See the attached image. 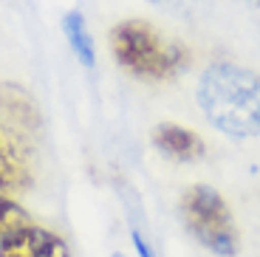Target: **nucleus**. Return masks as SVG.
I'll list each match as a JSON object with an SVG mask.
<instances>
[{"instance_id":"9b49d317","label":"nucleus","mask_w":260,"mask_h":257,"mask_svg":"<svg viewBox=\"0 0 260 257\" xmlns=\"http://www.w3.org/2000/svg\"><path fill=\"white\" fill-rule=\"evenodd\" d=\"M133 246H136L139 257H153V251H150V246L144 243V238L139 235V232H133Z\"/></svg>"},{"instance_id":"f03ea898","label":"nucleus","mask_w":260,"mask_h":257,"mask_svg":"<svg viewBox=\"0 0 260 257\" xmlns=\"http://www.w3.org/2000/svg\"><path fill=\"white\" fill-rule=\"evenodd\" d=\"M111 51L119 68L139 79H173L187 68V51L176 43H167L150 23L124 20L111 31Z\"/></svg>"},{"instance_id":"6e6552de","label":"nucleus","mask_w":260,"mask_h":257,"mask_svg":"<svg viewBox=\"0 0 260 257\" xmlns=\"http://www.w3.org/2000/svg\"><path fill=\"white\" fill-rule=\"evenodd\" d=\"M31 186V175L9 147L0 150V192H20Z\"/></svg>"},{"instance_id":"7ed1b4c3","label":"nucleus","mask_w":260,"mask_h":257,"mask_svg":"<svg viewBox=\"0 0 260 257\" xmlns=\"http://www.w3.org/2000/svg\"><path fill=\"white\" fill-rule=\"evenodd\" d=\"M181 220L204 249L218 257L238 254V229L232 212L218 189L207 184H192L181 195Z\"/></svg>"},{"instance_id":"423d86ee","label":"nucleus","mask_w":260,"mask_h":257,"mask_svg":"<svg viewBox=\"0 0 260 257\" xmlns=\"http://www.w3.org/2000/svg\"><path fill=\"white\" fill-rule=\"evenodd\" d=\"M0 116L3 122L23 130H34L40 124V113L31 93L14 82H0Z\"/></svg>"},{"instance_id":"f257e3e1","label":"nucleus","mask_w":260,"mask_h":257,"mask_svg":"<svg viewBox=\"0 0 260 257\" xmlns=\"http://www.w3.org/2000/svg\"><path fill=\"white\" fill-rule=\"evenodd\" d=\"M204 116L229 139L260 136V79L232 62H215L198 82Z\"/></svg>"},{"instance_id":"f8f14e48","label":"nucleus","mask_w":260,"mask_h":257,"mask_svg":"<svg viewBox=\"0 0 260 257\" xmlns=\"http://www.w3.org/2000/svg\"><path fill=\"white\" fill-rule=\"evenodd\" d=\"M238 3H246V6H254V9H260V0H238Z\"/></svg>"},{"instance_id":"ddd939ff","label":"nucleus","mask_w":260,"mask_h":257,"mask_svg":"<svg viewBox=\"0 0 260 257\" xmlns=\"http://www.w3.org/2000/svg\"><path fill=\"white\" fill-rule=\"evenodd\" d=\"M3 147H6V142H3V139H0V150H3Z\"/></svg>"},{"instance_id":"9d476101","label":"nucleus","mask_w":260,"mask_h":257,"mask_svg":"<svg viewBox=\"0 0 260 257\" xmlns=\"http://www.w3.org/2000/svg\"><path fill=\"white\" fill-rule=\"evenodd\" d=\"M158 9H167V12L178 14V17H192V14L204 12L207 9V0H147Z\"/></svg>"},{"instance_id":"1a4fd4ad","label":"nucleus","mask_w":260,"mask_h":257,"mask_svg":"<svg viewBox=\"0 0 260 257\" xmlns=\"http://www.w3.org/2000/svg\"><path fill=\"white\" fill-rule=\"evenodd\" d=\"M28 223V212L17 201H12L9 195H0V238H6L9 232L20 229Z\"/></svg>"},{"instance_id":"20e7f679","label":"nucleus","mask_w":260,"mask_h":257,"mask_svg":"<svg viewBox=\"0 0 260 257\" xmlns=\"http://www.w3.org/2000/svg\"><path fill=\"white\" fill-rule=\"evenodd\" d=\"M0 257H71V249L59 235L26 223L0 238Z\"/></svg>"},{"instance_id":"0eeeda50","label":"nucleus","mask_w":260,"mask_h":257,"mask_svg":"<svg viewBox=\"0 0 260 257\" xmlns=\"http://www.w3.org/2000/svg\"><path fill=\"white\" fill-rule=\"evenodd\" d=\"M62 31H65V40L71 45V51L79 57V62L93 68L96 62V48H93V37L88 34V23L79 12H68L62 17Z\"/></svg>"},{"instance_id":"39448f33","label":"nucleus","mask_w":260,"mask_h":257,"mask_svg":"<svg viewBox=\"0 0 260 257\" xmlns=\"http://www.w3.org/2000/svg\"><path fill=\"white\" fill-rule=\"evenodd\" d=\"M153 144H156V150L161 155H167L173 161H181V164H192V161L204 158V153H207L201 136L176 122L158 124L153 130Z\"/></svg>"}]
</instances>
